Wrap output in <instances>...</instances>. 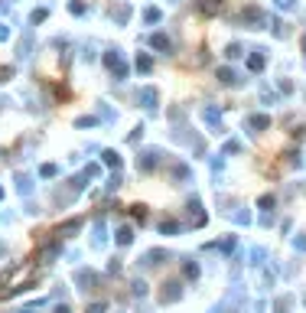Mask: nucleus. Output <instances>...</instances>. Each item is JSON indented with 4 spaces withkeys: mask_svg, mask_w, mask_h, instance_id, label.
<instances>
[{
    "mask_svg": "<svg viewBox=\"0 0 306 313\" xmlns=\"http://www.w3.org/2000/svg\"><path fill=\"white\" fill-rule=\"evenodd\" d=\"M202 7H205L208 13H215V10H218V7H221V0H202Z\"/></svg>",
    "mask_w": 306,
    "mask_h": 313,
    "instance_id": "1",
    "label": "nucleus"
}]
</instances>
